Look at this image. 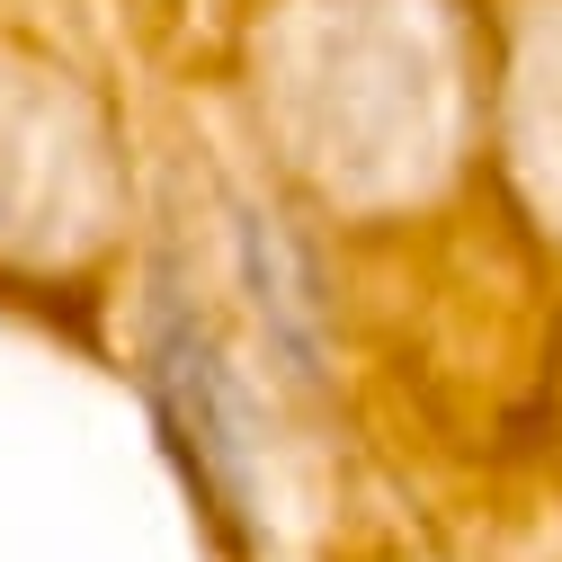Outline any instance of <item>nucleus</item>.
Segmentation results:
<instances>
[{
	"instance_id": "obj_1",
	"label": "nucleus",
	"mask_w": 562,
	"mask_h": 562,
	"mask_svg": "<svg viewBox=\"0 0 562 562\" xmlns=\"http://www.w3.org/2000/svg\"><path fill=\"white\" fill-rule=\"evenodd\" d=\"M153 402H161V429L188 464L196 509L224 527V544H250V482H241V438H233V411H224V375H215V348H205L179 313L161 322L153 348Z\"/></svg>"
}]
</instances>
